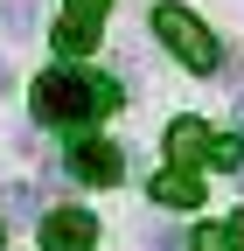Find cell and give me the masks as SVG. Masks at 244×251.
Listing matches in <instances>:
<instances>
[{
    "instance_id": "cell-1",
    "label": "cell",
    "mask_w": 244,
    "mask_h": 251,
    "mask_svg": "<svg viewBox=\"0 0 244 251\" xmlns=\"http://www.w3.org/2000/svg\"><path fill=\"white\" fill-rule=\"evenodd\" d=\"M35 126H56V133H77V126H98L119 112V84L112 77H91V70H42L35 77V98H28Z\"/></svg>"
},
{
    "instance_id": "cell-12",
    "label": "cell",
    "mask_w": 244,
    "mask_h": 251,
    "mask_svg": "<svg viewBox=\"0 0 244 251\" xmlns=\"http://www.w3.org/2000/svg\"><path fill=\"white\" fill-rule=\"evenodd\" d=\"M0 91H7V63H0Z\"/></svg>"
},
{
    "instance_id": "cell-11",
    "label": "cell",
    "mask_w": 244,
    "mask_h": 251,
    "mask_svg": "<svg viewBox=\"0 0 244 251\" xmlns=\"http://www.w3.org/2000/svg\"><path fill=\"white\" fill-rule=\"evenodd\" d=\"M230 251H244V216H237V224H230Z\"/></svg>"
},
{
    "instance_id": "cell-2",
    "label": "cell",
    "mask_w": 244,
    "mask_h": 251,
    "mask_svg": "<svg viewBox=\"0 0 244 251\" xmlns=\"http://www.w3.org/2000/svg\"><path fill=\"white\" fill-rule=\"evenodd\" d=\"M154 35H161L181 63H189V70H217V63H223L217 35H209V28H202L189 7H174V0H161V7H154Z\"/></svg>"
},
{
    "instance_id": "cell-5",
    "label": "cell",
    "mask_w": 244,
    "mask_h": 251,
    "mask_svg": "<svg viewBox=\"0 0 244 251\" xmlns=\"http://www.w3.org/2000/svg\"><path fill=\"white\" fill-rule=\"evenodd\" d=\"M70 175H77V181L112 188L119 175H126V161H119V147H112V140H77V147H70Z\"/></svg>"
},
{
    "instance_id": "cell-7",
    "label": "cell",
    "mask_w": 244,
    "mask_h": 251,
    "mask_svg": "<svg viewBox=\"0 0 244 251\" xmlns=\"http://www.w3.org/2000/svg\"><path fill=\"white\" fill-rule=\"evenodd\" d=\"M154 202H168V209H195V202H202V188H195V175H189V168L174 161L168 175H154Z\"/></svg>"
},
{
    "instance_id": "cell-13",
    "label": "cell",
    "mask_w": 244,
    "mask_h": 251,
    "mask_svg": "<svg viewBox=\"0 0 244 251\" xmlns=\"http://www.w3.org/2000/svg\"><path fill=\"white\" fill-rule=\"evenodd\" d=\"M237 112H244V105H237Z\"/></svg>"
},
{
    "instance_id": "cell-4",
    "label": "cell",
    "mask_w": 244,
    "mask_h": 251,
    "mask_svg": "<svg viewBox=\"0 0 244 251\" xmlns=\"http://www.w3.org/2000/svg\"><path fill=\"white\" fill-rule=\"evenodd\" d=\"M98 244V216L91 209H49L42 216V251H91Z\"/></svg>"
},
{
    "instance_id": "cell-6",
    "label": "cell",
    "mask_w": 244,
    "mask_h": 251,
    "mask_svg": "<svg viewBox=\"0 0 244 251\" xmlns=\"http://www.w3.org/2000/svg\"><path fill=\"white\" fill-rule=\"evenodd\" d=\"M168 153H174L181 168L209 161V126H202V119H174V126H168Z\"/></svg>"
},
{
    "instance_id": "cell-8",
    "label": "cell",
    "mask_w": 244,
    "mask_h": 251,
    "mask_svg": "<svg viewBox=\"0 0 244 251\" xmlns=\"http://www.w3.org/2000/svg\"><path fill=\"white\" fill-rule=\"evenodd\" d=\"M209 168H217V175H244V140L217 133V140H209Z\"/></svg>"
},
{
    "instance_id": "cell-3",
    "label": "cell",
    "mask_w": 244,
    "mask_h": 251,
    "mask_svg": "<svg viewBox=\"0 0 244 251\" xmlns=\"http://www.w3.org/2000/svg\"><path fill=\"white\" fill-rule=\"evenodd\" d=\"M105 7H112V0H70V7H63V21L49 28V42L63 49V56L98 49V21H105Z\"/></svg>"
},
{
    "instance_id": "cell-10",
    "label": "cell",
    "mask_w": 244,
    "mask_h": 251,
    "mask_svg": "<svg viewBox=\"0 0 244 251\" xmlns=\"http://www.w3.org/2000/svg\"><path fill=\"white\" fill-rule=\"evenodd\" d=\"M154 251H189V237H181V230H161V237H154Z\"/></svg>"
},
{
    "instance_id": "cell-9",
    "label": "cell",
    "mask_w": 244,
    "mask_h": 251,
    "mask_svg": "<svg viewBox=\"0 0 244 251\" xmlns=\"http://www.w3.org/2000/svg\"><path fill=\"white\" fill-rule=\"evenodd\" d=\"M189 251H230V230H195Z\"/></svg>"
}]
</instances>
